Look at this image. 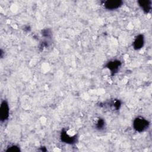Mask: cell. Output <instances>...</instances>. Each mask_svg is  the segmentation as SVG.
<instances>
[{
  "label": "cell",
  "mask_w": 152,
  "mask_h": 152,
  "mask_svg": "<svg viewBox=\"0 0 152 152\" xmlns=\"http://www.w3.org/2000/svg\"><path fill=\"white\" fill-rule=\"evenodd\" d=\"M148 121L142 117L136 118L133 122L134 128L140 132L145 131L148 127Z\"/></svg>",
  "instance_id": "cell-1"
},
{
  "label": "cell",
  "mask_w": 152,
  "mask_h": 152,
  "mask_svg": "<svg viewBox=\"0 0 152 152\" xmlns=\"http://www.w3.org/2000/svg\"><path fill=\"white\" fill-rule=\"evenodd\" d=\"M9 106L5 100L1 102L0 107V119L2 122L6 121L9 116Z\"/></svg>",
  "instance_id": "cell-2"
},
{
  "label": "cell",
  "mask_w": 152,
  "mask_h": 152,
  "mask_svg": "<svg viewBox=\"0 0 152 152\" xmlns=\"http://www.w3.org/2000/svg\"><path fill=\"white\" fill-rule=\"evenodd\" d=\"M123 2L121 0H108L104 2V7L109 10H113L119 8L122 5Z\"/></svg>",
  "instance_id": "cell-3"
},
{
  "label": "cell",
  "mask_w": 152,
  "mask_h": 152,
  "mask_svg": "<svg viewBox=\"0 0 152 152\" xmlns=\"http://www.w3.org/2000/svg\"><path fill=\"white\" fill-rule=\"evenodd\" d=\"M61 140L65 143L73 144L76 141V136L72 135L70 136L66 131H62L61 132Z\"/></svg>",
  "instance_id": "cell-4"
},
{
  "label": "cell",
  "mask_w": 152,
  "mask_h": 152,
  "mask_svg": "<svg viewBox=\"0 0 152 152\" xmlns=\"http://www.w3.org/2000/svg\"><path fill=\"white\" fill-rule=\"evenodd\" d=\"M144 43V38L143 35L140 34V35L137 36L135 38L134 42H133L134 48L137 50L141 49L143 46Z\"/></svg>",
  "instance_id": "cell-5"
},
{
  "label": "cell",
  "mask_w": 152,
  "mask_h": 152,
  "mask_svg": "<svg viewBox=\"0 0 152 152\" xmlns=\"http://www.w3.org/2000/svg\"><path fill=\"white\" fill-rule=\"evenodd\" d=\"M138 4L141 9L145 12L148 13L151 10V1H139Z\"/></svg>",
  "instance_id": "cell-6"
},
{
  "label": "cell",
  "mask_w": 152,
  "mask_h": 152,
  "mask_svg": "<svg viewBox=\"0 0 152 152\" xmlns=\"http://www.w3.org/2000/svg\"><path fill=\"white\" fill-rule=\"evenodd\" d=\"M121 62L118 60H115L109 62L107 65V67L112 72H115L119 69V67L121 66Z\"/></svg>",
  "instance_id": "cell-7"
},
{
  "label": "cell",
  "mask_w": 152,
  "mask_h": 152,
  "mask_svg": "<svg viewBox=\"0 0 152 152\" xmlns=\"http://www.w3.org/2000/svg\"><path fill=\"white\" fill-rule=\"evenodd\" d=\"M104 126V121L102 119H99L96 124V128L99 129H103Z\"/></svg>",
  "instance_id": "cell-8"
},
{
  "label": "cell",
  "mask_w": 152,
  "mask_h": 152,
  "mask_svg": "<svg viewBox=\"0 0 152 152\" xmlns=\"http://www.w3.org/2000/svg\"><path fill=\"white\" fill-rule=\"evenodd\" d=\"M20 151L19 148L16 145H12L7 148L6 150V151H11V152H15Z\"/></svg>",
  "instance_id": "cell-9"
}]
</instances>
